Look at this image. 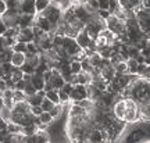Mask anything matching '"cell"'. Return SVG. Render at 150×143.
<instances>
[{
    "label": "cell",
    "instance_id": "cell-21",
    "mask_svg": "<svg viewBox=\"0 0 150 143\" xmlns=\"http://www.w3.org/2000/svg\"><path fill=\"white\" fill-rule=\"evenodd\" d=\"M127 65H128V72L129 74H138V67H139V63L136 58L129 57L127 60Z\"/></svg>",
    "mask_w": 150,
    "mask_h": 143
},
{
    "label": "cell",
    "instance_id": "cell-10",
    "mask_svg": "<svg viewBox=\"0 0 150 143\" xmlns=\"http://www.w3.org/2000/svg\"><path fill=\"white\" fill-rule=\"evenodd\" d=\"M36 16V14H35ZM35 16L33 14H24L21 13L18 16V27L20 28H25V27H32L35 24Z\"/></svg>",
    "mask_w": 150,
    "mask_h": 143
},
{
    "label": "cell",
    "instance_id": "cell-19",
    "mask_svg": "<svg viewBox=\"0 0 150 143\" xmlns=\"http://www.w3.org/2000/svg\"><path fill=\"white\" fill-rule=\"evenodd\" d=\"M38 118H39V124H43V125H50L54 121V117L50 114V111H45V110Z\"/></svg>",
    "mask_w": 150,
    "mask_h": 143
},
{
    "label": "cell",
    "instance_id": "cell-34",
    "mask_svg": "<svg viewBox=\"0 0 150 143\" xmlns=\"http://www.w3.org/2000/svg\"><path fill=\"white\" fill-rule=\"evenodd\" d=\"M22 100H27L25 92H24V90L14 89V103H16V101H22Z\"/></svg>",
    "mask_w": 150,
    "mask_h": 143
},
{
    "label": "cell",
    "instance_id": "cell-17",
    "mask_svg": "<svg viewBox=\"0 0 150 143\" xmlns=\"http://www.w3.org/2000/svg\"><path fill=\"white\" fill-rule=\"evenodd\" d=\"M11 64L14 65V67H21L22 64L27 61V56L25 53H20V52H14L13 56H11Z\"/></svg>",
    "mask_w": 150,
    "mask_h": 143
},
{
    "label": "cell",
    "instance_id": "cell-28",
    "mask_svg": "<svg viewBox=\"0 0 150 143\" xmlns=\"http://www.w3.org/2000/svg\"><path fill=\"white\" fill-rule=\"evenodd\" d=\"M27 53H31V54L40 53V49H39V46H38V43L35 40L27 42Z\"/></svg>",
    "mask_w": 150,
    "mask_h": 143
},
{
    "label": "cell",
    "instance_id": "cell-20",
    "mask_svg": "<svg viewBox=\"0 0 150 143\" xmlns=\"http://www.w3.org/2000/svg\"><path fill=\"white\" fill-rule=\"evenodd\" d=\"M45 97H47L50 101H53L54 104H60V96H59V90L57 89H50V90H46V95Z\"/></svg>",
    "mask_w": 150,
    "mask_h": 143
},
{
    "label": "cell",
    "instance_id": "cell-36",
    "mask_svg": "<svg viewBox=\"0 0 150 143\" xmlns=\"http://www.w3.org/2000/svg\"><path fill=\"white\" fill-rule=\"evenodd\" d=\"M24 92H25V95H27V96H32V95H35V93L38 92V89L32 85V82H27V85H25V89H24Z\"/></svg>",
    "mask_w": 150,
    "mask_h": 143
},
{
    "label": "cell",
    "instance_id": "cell-27",
    "mask_svg": "<svg viewBox=\"0 0 150 143\" xmlns=\"http://www.w3.org/2000/svg\"><path fill=\"white\" fill-rule=\"evenodd\" d=\"M14 52H20V53H27V43L21 42V40H16V43L11 46Z\"/></svg>",
    "mask_w": 150,
    "mask_h": 143
},
{
    "label": "cell",
    "instance_id": "cell-38",
    "mask_svg": "<svg viewBox=\"0 0 150 143\" xmlns=\"http://www.w3.org/2000/svg\"><path fill=\"white\" fill-rule=\"evenodd\" d=\"M40 106H42V108L45 110V111H50V108H52V107L54 106V103H53V101H50V100H49L47 97H45Z\"/></svg>",
    "mask_w": 150,
    "mask_h": 143
},
{
    "label": "cell",
    "instance_id": "cell-8",
    "mask_svg": "<svg viewBox=\"0 0 150 143\" xmlns=\"http://www.w3.org/2000/svg\"><path fill=\"white\" fill-rule=\"evenodd\" d=\"M17 40H21V42H31L35 40V35H33V29L32 27H25V28H20V32L17 35Z\"/></svg>",
    "mask_w": 150,
    "mask_h": 143
},
{
    "label": "cell",
    "instance_id": "cell-43",
    "mask_svg": "<svg viewBox=\"0 0 150 143\" xmlns=\"http://www.w3.org/2000/svg\"><path fill=\"white\" fill-rule=\"evenodd\" d=\"M6 31H7V27H6L4 21H3V20H1V17H0V36H1V35H4Z\"/></svg>",
    "mask_w": 150,
    "mask_h": 143
},
{
    "label": "cell",
    "instance_id": "cell-46",
    "mask_svg": "<svg viewBox=\"0 0 150 143\" xmlns=\"http://www.w3.org/2000/svg\"><path fill=\"white\" fill-rule=\"evenodd\" d=\"M142 7H145V8H150V0H142Z\"/></svg>",
    "mask_w": 150,
    "mask_h": 143
},
{
    "label": "cell",
    "instance_id": "cell-42",
    "mask_svg": "<svg viewBox=\"0 0 150 143\" xmlns=\"http://www.w3.org/2000/svg\"><path fill=\"white\" fill-rule=\"evenodd\" d=\"M86 4H89L92 8H95V10H99V0H88Z\"/></svg>",
    "mask_w": 150,
    "mask_h": 143
},
{
    "label": "cell",
    "instance_id": "cell-31",
    "mask_svg": "<svg viewBox=\"0 0 150 143\" xmlns=\"http://www.w3.org/2000/svg\"><path fill=\"white\" fill-rule=\"evenodd\" d=\"M114 68H115V72L117 74H124V72H128V65H127V61L122 60L120 63L114 64Z\"/></svg>",
    "mask_w": 150,
    "mask_h": 143
},
{
    "label": "cell",
    "instance_id": "cell-6",
    "mask_svg": "<svg viewBox=\"0 0 150 143\" xmlns=\"http://www.w3.org/2000/svg\"><path fill=\"white\" fill-rule=\"evenodd\" d=\"M88 97V85H82V84H76L74 85V89L70 93V99L72 103H78V101L83 100Z\"/></svg>",
    "mask_w": 150,
    "mask_h": 143
},
{
    "label": "cell",
    "instance_id": "cell-2",
    "mask_svg": "<svg viewBox=\"0 0 150 143\" xmlns=\"http://www.w3.org/2000/svg\"><path fill=\"white\" fill-rule=\"evenodd\" d=\"M39 14L45 16L49 20V21L52 22V25H53V29H52V32H54V29L57 28V24H59V22L61 21V18H63V10H61V8L59 7V4H57V1H56V0H53V3L49 6V7L45 11L39 13Z\"/></svg>",
    "mask_w": 150,
    "mask_h": 143
},
{
    "label": "cell",
    "instance_id": "cell-1",
    "mask_svg": "<svg viewBox=\"0 0 150 143\" xmlns=\"http://www.w3.org/2000/svg\"><path fill=\"white\" fill-rule=\"evenodd\" d=\"M104 24H106V28L110 29L117 38L125 35V32H127V24H125V21L121 20V18L118 16H115V14H110V16L104 20Z\"/></svg>",
    "mask_w": 150,
    "mask_h": 143
},
{
    "label": "cell",
    "instance_id": "cell-14",
    "mask_svg": "<svg viewBox=\"0 0 150 143\" xmlns=\"http://www.w3.org/2000/svg\"><path fill=\"white\" fill-rule=\"evenodd\" d=\"M139 114H140L139 121H143V122L150 121V100L143 103V104H139Z\"/></svg>",
    "mask_w": 150,
    "mask_h": 143
},
{
    "label": "cell",
    "instance_id": "cell-18",
    "mask_svg": "<svg viewBox=\"0 0 150 143\" xmlns=\"http://www.w3.org/2000/svg\"><path fill=\"white\" fill-rule=\"evenodd\" d=\"M31 82H32V85L35 86L38 90L45 89V85H46V82H45V78H43V75L36 74V72H35V74H32Z\"/></svg>",
    "mask_w": 150,
    "mask_h": 143
},
{
    "label": "cell",
    "instance_id": "cell-4",
    "mask_svg": "<svg viewBox=\"0 0 150 143\" xmlns=\"http://www.w3.org/2000/svg\"><path fill=\"white\" fill-rule=\"evenodd\" d=\"M135 17L143 33L150 36V8H145L140 6L138 10H135Z\"/></svg>",
    "mask_w": 150,
    "mask_h": 143
},
{
    "label": "cell",
    "instance_id": "cell-37",
    "mask_svg": "<svg viewBox=\"0 0 150 143\" xmlns=\"http://www.w3.org/2000/svg\"><path fill=\"white\" fill-rule=\"evenodd\" d=\"M21 69L24 71V74H35V67L31 65L29 63H27V61L21 65Z\"/></svg>",
    "mask_w": 150,
    "mask_h": 143
},
{
    "label": "cell",
    "instance_id": "cell-15",
    "mask_svg": "<svg viewBox=\"0 0 150 143\" xmlns=\"http://www.w3.org/2000/svg\"><path fill=\"white\" fill-rule=\"evenodd\" d=\"M86 113H88V110L83 108L81 104H78V103H72V101H71V106H70V108H68V117L83 115V114H86Z\"/></svg>",
    "mask_w": 150,
    "mask_h": 143
},
{
    "label": "cell",
    "instance_id": "cell-29",
    "mask_svg": "<svg viewBox=\"0 0 150 143\" xmlns=\"http://www.w3.org/2000/svg\"><path fill=\"white\" fill-rule=\"evenodd\" d=\"M70 65H71V72H72V74H79L81 71H82V64H81L79 60L72 58V60H71V63H70Z\"/></svg>",
    "mask_w": 150,
    "mask_h": 143
},
{
    "label": "cell",
    "instance_id": "cell-22",
    "mask_svg": "<svg viewBox=\"0 0 150 143\" xmlns=\"http://www.w3.org/2000/svg\"><path fill=\"white\" fill-rule=\"evenodd\" d=\"M52 3H53V0H36L35 1V4H36V14L45 11Z\"/></svg>",
    "mask_w": 150,
    "mask_h": 143
},
{
    "label": "cell",
    "instance_id": "cell-30",
    "mask_svg": "<svg viewBox=\"0 0 150 143\" xmlns=\"http://www.w3.org/2000/svg\"><path fill=\"white\" fill-rule=\"evenodd\" d=\"M7 3V10H17L21 13L20 7H21V0H6Z\"/></svg>",
    "mask_w": 150,
    "mask_h": 143
},
{
    "label": "cell",
    "instance_id": "cell-11",
    "mask_svg": "<svg viewBox=\"0 0 150 143\" xmlns=\"http://www.w3.org/2000/svg\"><path fill=\"white\" fill-rule=\"evenodd\" d=\"M36 0H21V7L20 10L24 14H36V4H35Z\"/></svg>",
    "mask_w": 150,
    "mask_h": 143
},
{
    "label": "cell",
    "instance_id": "cell-3",
    "mask_svg": "<svg viewBox=\"0 0 150 143\" xmlns=\"http://www.w3.org/2000/svg\"><path fill=\"white\" fill-rule=\"evenodd\" d=\"M125 104H127V110H125V117L124 121L127 124H134L140 120L139 114V104L132 99V97H125Z\"/></svg>",
    "mask_w": 150,
    "mask_h": 143
},
{
    "label": "cell",
    "instance_id": "cell-24",
    "mask_svg": "<svg viewBox=\"0 0 150 143\" xmlns=\"http://www.w3.org/2000/svg\"><path fill=\"white\" fill-rule=\"evenodd\" d=\"M22 78H24V71L21 69V67H14V69L11 71V79L14 81V84Z\"/></svg>",
    "mask_w": 150,
    "mask_h": 143
},
{
    "label": "cell",
    "instance_id": "cell-45",
    "mask_svg": "<svg viewBox=\"0 0 150 143\" xmlns=\"http://www.w3.org/2000/svg\"><path fill=\"white\" fill-rule=\"evenodd\" d=\"M7 124H8V122L6 121L4 118L0 117V131H6V129H7Z\"/></svg>",
    "mask_w": 150,
    "mask_h": 143
},
{
    "label": "cell",
    "instance_id": "cell-33",
    "mask_svg": "<svg viewBox=\"0 0 150 143\" xmlns=\"http://www.w3.org/2000/svg\"><path fill=\"white\" fill-rule=\"evenodd\" d=\"M63 104L60 103V104H54L52 108H50V114L54 117V120H57L60 115H61V113H63Z\"/></svg>",
    "mask_w": 150,
    "mask_h": 143
},
{
    "label": "cell",
    "instance_id": "cell-16",
    "mask_svg": "<svg viewBox=\"0 0 150 143\" xmlns=\"http://www.w3.org/2000/svg\"><path fill=\"white\" fill-rule=\"evenodd\" d=\"M1 96H3V100H4V106L13 108V106H14V89L7 88L4 92H1Z\"/></svg>",
    "mask_w": 150,
    "mask_h": 143
},
{
    "label": "cell",
    "instance_id": "cell-5",
    "mask_svg": "<svg viewBox=\"0 0 150 143\" xmlns=\"http://www.w3.org/2000/svg\"><path fill=\"white\" fill-rule=\"evenodd\" d=\"M63 47L65 49V52L68 53V56L71 57V60H72L76 54L79 53V52H82V50H83V49L78 45V42H76V39H75V38L67 36V35H64V36H63Z\"/></svg>",
    "mask_w": 150,
    "mask_h": 143
},
{
    "label": "cell",
    "instance_id": "cell-44",
    "mask_svg": "<svg viewBox=\"0 0 150 143\" xmlns=\"http://www.w3.org/2000/svg\"><path fill=\"white\" fill-rule=\"evenodd\" d=\"M8 86H7V82H6L4 78H0V92H4Z\"/></svg>",
    "mask_w": 150,
    "mask_h": 143
},
{
    "label": "cell",
    "instance_id": "cell-9",
    "mask_svg": "<svg viewBox=\"0 0 150 143\" xmlns=\"http://www.w3.org/2000/svg\"><path fill=\"white\" fill-rule=\"evenodd\" d=\"M33 25H38V27L45 32H52V29H53L52 22L49 21L45 16H42V14H36V16H35V24H33Z\"/></svg>",
    "mask_w": 150,
    "mask_h": 143
},
{
    "label": "cell",
    "instance_id": "cell-40",
    "mask_svg": "<svg viewBox=\"0 0 150 143\" xmlns=\"http://www.w3.org/2000/svg\"><path fill=\"white\" fill-rule=\"evenodd\" d=\"M25 85H27V82H25L24 79H20L18 82H16V85H14V89L24 90V89H25Z\"/></svg>",
    "mask_w": 150,
    "mask_h": 143
},
{
    "label": "cell",
    "instance_id": "cell-25",
    "mask_svg": "<svg viewBox=\"0 0 150 143\" xmlns=\"http://www.w3.org/2000/svg\"><path fill=\"white\" fill-rule=\"evenodd\" d=\"M7 131H8V133H20L22 131V127L14 121H8V124H7Z\"/></svg>",
    "mask_w": 150,
    "mask_h": 143
},
{
    "label": "cell",
    "instance_id": "cell-39",
    "mask_svg": "<svg viewBox=\"0 0 150 143\" xmlns=\"http://www.w3.org/2000/svg\"><path fill=\"white\" fill-rule=\"evenodd\" d=\"M42 111H43L42 106H31V113H32L35 117H39L42 114Z\"/></svg>",
    "mask_w": 150,
    "mask_h": 143
},
{
    "label": "cell",
    "instance_id": "cell-7",
    "mask_svg": "<svg viewBox=\"0 0 150 143\" xmlns=\"http://www.w3.org/2000/svg\"><path fill=\"white\" fill-rule=\"evenodd\" d=\"M76 42H78V45H79L83 49H88V47H91L92 45L95 43V39H92L91 36H89V33H88V31H86L85 28L83 29H81L79 31V33L76 35Z\"/></svg>",
    "mask_w": 150,
    "mask_h": 143
},
{
    "label": "cell",
    "instance_id": "cell-48",
    "mask_svg": "<svg viewBox=\"0 0 150 143\" xmlns=\"http://www.w3.org/2000/svg\"><path fill=\"white\" fill-rule=\"evenodd\" d=\"M4 106V100H3V96H1V92H0V108Z\"/></svg>",
    "mask_w": 150,
    "mask_h": 143
},
{
    "label": "cell",
    "instance_id": "cell-26",
    "mask_svg": "<svg viewBox=\"0 0 150 143\" xmlns=\"http://www.w3.org/2000/svg\"><path fill=\"white\" fill-rule=\"evenodd\" d=\"M11 114H13V108H10V107L3 106L1 108H0V117L4 118L7 122L11 121Z\"/></svg>",
    "mask_w": 150,
    "mask_h": 143
},
{
    "label": "cell",
    "instance_id": "cell-49",
    "mask_svg": "<svg viewBox=\"0 0 150 143\" xmlns=\"http://www.w3.org/2000/svg\"><path fill=\"white\" fill-rule=\"evenodd\" d=\"M88 0H74V3H79V4H85Z\"/></svg>",
    "mask_w": 150,
    "mask_h": 143
},
{
    "label": "cell",
    "instance_id": "cell-12",
    "mask_svg": "<svg viewBox=\"0 0 150 143\" xmlns=\"http://www.w3.org/2000/svg\"><path fill=\"white\" fill-rule=\"evenodd\" d=\"M13 111L20 113V114H22V115H25V114H28V113H31V104H29L27 100L16 101L14 106H13Z\"/></svg>",
    "mask_w": 150,
    "mask_h": 143
},
{
    "label": "cell",
    "instance_id": "cell-47",
    "mask_svg": "<svg viewBox=\"0 0 150 143\" xmlns=\"http://www.w3.org/2000/svg\"><path fill=\"white\" fill-rule=\"evenodd\" d=\"M145 78H147V79L150 81V68H149V65H147V71L145 72V75H143Z\"/></svg>",
    "mask_w": 150,
    "mask_h": 143
},
{
    "label": "cell",
    "instance_id": "cell-23",
    "mask_svg": "<svg viewBox=\"0 0 150 143\" xmlns=\"http://www.w3.org/2000/svg\"><path fill=\"white\" fill-rule=\"evenodd\" d=\"M25 136H31L33 133L38 132V124H29V125H25V127H22V131H21Z\"/></svg>",
    "mask_w": 150,
    "mask_h": 143
},
{
    "label": "cell",
    "instance_id": "cell-35",
    "mask_svg": "<svg viewBox=\"0 0 150 143\" xmlns=\"http://www.w3.org/2000/svg\"><path fill=\"white\" fill-rule=\"evenodd\" d=\"M59 96H60V101H61V104L64 106V104H67V103H70L71 99H70V95L67 93V92H64L63 89H59Z\"/></svg>",
    "mask_w": 150,
    "mask_h": 143
},
{
    "label": "cell",
    "instance_id": "cell-13",
    "mask_svg": "<svg viewBox=\"0 0 150 143\" xmlns=\"http://www.w3.org/2000/svg\"><path fill=\"white\" fill-rule=\"evenodd\" d=\"M88 142H104L102 128H99V127L92 128L89 135H88Z\"/></svg>",
    "mask_w": 150,
    "mask_h": 143
},
{
    "label": "cell",
    "instance_id": "cell-32",
    "mask_svg": "<svg viewBox=\"0 0 150 143\" xmlns=\"http://www.w3.org/2000/svg\"><path fill=\"white\" fill-rule=\"evenodd\" d=\"M56 1H57V4H59L60 8L63 10V13L67 11L68 8H71L72 4H74V0H56Z\"/></svg>",
    "mask_w": 150,
    "mask_h": 143
},
{
    "label": "cell",
    "instance_id": "cell-41",
    "mask_svg": "<svg viewBox=\"0 0 150 143\" xmlns=\"http://www.w3.org/2000/svg\"><path fill=\"white\" fill-rule=\"evenodd\" d=\"M6 11H7V3H6V0H0V17L3 16Z\"/></svg>",
    "mask_w": 150,
    "mask_h": 143
}]
</instances>
